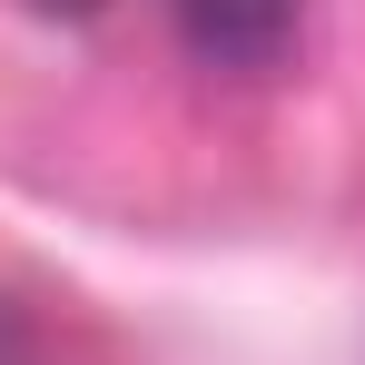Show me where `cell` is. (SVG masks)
Wrapping results in <instances>:
<instances>
[{
  "mask_svg": "<svg viewBox=\"0 0 365 365\" xmlns=\"http://www.w3.org/2000/svg\"><path fill=\"white\" fill-rule=\"evenodd\" d=\"M168 10H178V40H187V50H197L207 69H237V79L287 69L297 20H306V0H168Z\"/></svg>",
  "mask_w": 365,
  "mask_h": 365,
  "instance_id": "obj_1",
  "label": "cell"
},
{
  "mask_svg": "<svg viewBox=\"0 0 365 365\" xmlns=\"http://www.w3.org/2000/svg\"><path fill=\"white\" fill-rule=\"evenodd\" d=\"M30 10H50V20H89L99 0H30Z\"/></svg>",
  "mask_w": 365,
  "mask_h": 365,
  "instance_id": "obj_2",
  "label": "cell"
}]
</instances>
